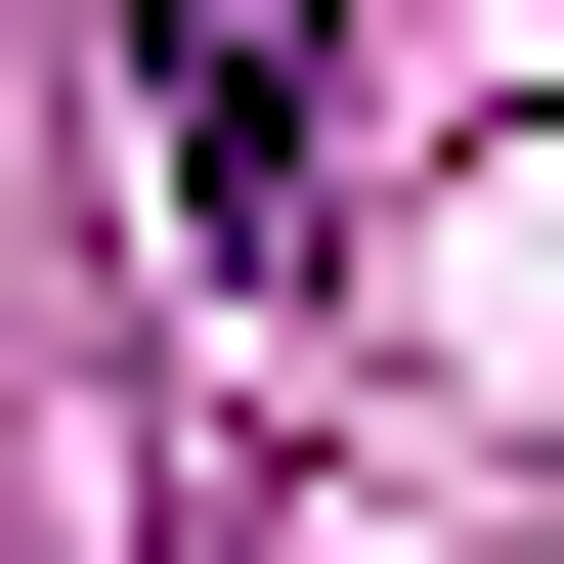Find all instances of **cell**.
Segmentation results:
<instances>
[{
	"mask_svg": "<svg viewBox=\"0 0 564 564\" xmlns=\"http://www.w3.org/2000/svg\"><path fill=\"white\" fill-rule=\"evenodd\" d=\"M391 304H434L478 391H564V131H478V174H434V217H391Z\"/></svg>",
	"mask_w": 564,
	"mask_h": 564,
	"instance_id": "7a4b0ae2",
	"label": "cell"
},
{
	"mask_svg": "<svg viewBox=\"0 0 564 564\" xmlns=\"http://www.w3.org/2000/svg\"><path fill=\"white\" fill-rule=\"evenodd\" d=\"M174 261H217V304L348 261V87H304V0H174Z\"/></svg>",
	"mask_w": 564,
	"mask_h": 564,
	"instance_id": "6da1fadb",
	"label": "cell"
}]
</instances>
